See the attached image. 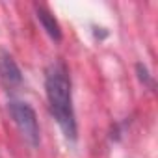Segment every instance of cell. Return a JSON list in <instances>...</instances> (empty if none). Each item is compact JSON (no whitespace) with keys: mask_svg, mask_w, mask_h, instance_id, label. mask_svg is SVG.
Listing matches in <instances>:
<instances>
[{"mask_svg":"<svg viewBox=\"0 0 158 158\" xmlns=\"http://www.w3.org/2000/svg\"><path fill=\"white\" fill-rule=\"evenodd\" d=\"M45 89L50 112L60 125L65 138L74 139L76 138V121L73 112V97H71V82L63 65L54 63L48 67L45 76Z\"/></svg>","mask_w":158,"mask_h":158,"instance_id":"cell-1","label":"cell"},{"mask_svg":"<svg viewBox=\"0 0 158 158\" xmlns=\"http://www.w3.org/2000/svg\"><path fill=\"white\" fill-rule=\"evenodd\" d=\"M8 112H10L17 130L21 132V136L32 147H37L39 145V123H37V115H35L34 108L23 101H10Z\"/></svg>","mask_w":158,"mask_h":158,"instance_id":"cell-2","label":"cell"},{"mask_svg":"<svg viewBox=\"0 0 158 158\" xmlns=\"http://www.w3.org/2000/svg\"><path fill=\"white\" fill-rule=\"evenodd\" d=\"M0 78H2V82H4L6 86H10V88L21 84V80H23L19 65H17L15 60H13L10 54H6V52L0 54Z\"/></svg>","mask_w":158,"mask_h":158,"instance_id":"cell-3","label":"cell"},{"mask_svg":"<svg viewBox=\"0 0 158 158\" xmlns=\"http://www.w3.org/2000/svg\"><path fill=\"white\" fill-rule=\"evenodd\" d=\"M35 13H37V19L43 26V30L54 39V41H60L61 39V28L58 24V21L54 19V15L45 8V6H35Z\"/></svg>","mask_w":158,"mask_h":158,"instance_id":"cell-4","label":"cell"}]
</instances>
